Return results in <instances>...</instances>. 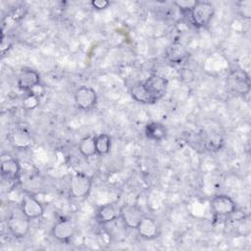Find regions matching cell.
I'll use <instances>...</instances> for the list:
<instances>
[{"instance_id":"cell-1","label":"cell","mask_w":251,"mask_h":251,"mask_svg":"<svg viewBox=\"0 0 251 251\" xmlns=\"http://www.w3.org/2000/svg\"><path fill=\"white\" fill-rule=\"evenodd\" d=\"M92 179L84 173H75L69 182V195L74 199H84L90 193Z\"/></svg>"},{"instance_id":"cell-2","label":"cell","mask_w":251,"mask_h":251,"mask_svg":"<svg viewBox=\"0 0 251 251\" xmlns=\"http://www.w3.org/2000/svg\"><path fill=\"white\" fill-rule=\"evenodd\" d=\"M191 23L196 27L207 26L215 15L214 6L207 1H196L189 12Z\"/></svg>"},{"instance_id":"cell-3","label":"cell","mask_w":251,"mask_h":251,"mask_svg":"<svg viewBox=\"0 0 251 251\" xmlns=\"http://www.w3.org/2000/svg\"><path fill=\"white\" fill-rule=\"evenodd\" d=\"M75 106L82 111H89L97 104V93L94 88L82 85L75 91L74 95Z\"/></svg>"},{"instance_id":"cell-4","label":"cell","mask_w":251,"mask_h":251,"mask_svg":"<svg viewBox=\"0 0 251 251\" xmlns=\"http://www.w3.org/2000/svg\"><path fill=\"white\" fill-rule=\"evenodd\" d=\"M211 209L216 217H227L236 210L234 200L226 194H217L210 201Z\"/></svg>"},{"instance_id":"cell-5","label":"cell","mask_w":251,"mask_h":251,"mask_svg":"<svg viewBox=\"0 0 251 251\" xmlns=\"http://www.w3.org/2000/svg\"><path fill=\"white\" fill-rule=\"evenodd\" d=\"M227 85L230 90L236 94H248L251 86L248 74L242 70L232 71L227 77Z\"/></svg>"},{"instance_id":"cell-6","label":"cell","mask_w":251,"mask_h":251,"mask_svg":"<svg viewBox=\"0 0 251 251\" xmlns=\"http://www.w3.org/2000/svg\"><path fill=\"white\" fill-rule=\"evenodd\" d=\"M75 231V225L71 219L62 218L58 220L51 229L52 236L62 242V243H68L72 237L74 236Z\"/></svg>"},{"instance_id":"cell-7","label":"cell","mask_w":251,"mask_h":251,"mask_svg":"<svg viewBox=\"0 0 251 251\" xmlns=\"http://www.w3.org/2000/svg\"><path fill=\"white\" fill-rule=\"evenodd\" d=\"M29 219L22 214H13L7 221V227L10 233L16 238L25 237L29 231Z\"/></svg>"},{"instance_id":"cell-8","label":"cell","mask_w":251,"mask_h":251,"mask_svg":"<svg viewBox=\"0 0 251 251\" xmlns=\"http://www.w3.org/2000/svg\"><path fill=\"white\" fill-rule=\"evenodd\" d=\"M143 213L136 205L125 204L120 208V219L125 226L135 229L143 218Z\"/></svg>"},{"instance_id":"cell-9","label":"cell","mask_w":251,"mask_h":251,"mask_svg":"<svg viewBox=\"0 0 251 251\" xmlns=\"http://www.w3.org/2000/svg\"><path fill=\"white\" fill-rule=\"evenodd\" d=\"M21 213L29 220H35L44 214V208L33 195L26 194L23 197L21 203Z\"/></svg>"},{"instance_id":"cell-10","label":"cell","mask_w":251,"mask_h":251,"mask_svg":"<svg viewBox=\"0 0 251 251\" xmlns=\"http://www.w3.org/2000/svg\"><path fill=\"white\" fill-rule=\"evenodd\" d=\"M143 83L156 101L160 100L165 95L168 88V80L158 74H152L145 79V81H143Z\"/></svg>"},{"instance_id":"cell-11","label":"cell","mask_w":251,"mask_h":251,"mask_svg":"<svg viewBox=\"0 0 251 251\" xmlns=\"http://www.w3.org/2000/svg\"><path fill=\"white\" fill-rule=\"evenodd\" d=\"M135 229L137 230L138 235L145 240L155 239L160 234L158 223L153 218L148 216H143Z\"/></svg>"},{"instance_id":"cell-12","label":"cell","mask_w":251,"mask_h":251,"mask_svg":"<svg viewBox=\"0 0 251 251\" xmlns=\"http://www.w3.org/2000/svg\"><path fill=\"white\" fill-rule=\"evenodd\" d=\"M39 83H40L39 74L36 71L31 69L22 70L17 78L18 87L25 92H28L30 89H32L34 86L38 85Z\"/></svg>"},{"instance_id":"cell-13","label":"cell","mask_w":251,"mask_h":251,"mask_svg":"<svg viewBox=\"0 0 251 251\" xmlns=\"http://www.w3.org/2000/svg\"><path fill=\"white\" fill-rule=\"evenodd\" d=\"M120 217V209L118 210L114 203H108L100 206L95 215L96 221L100 225H106L114 222Z\"/></svg>"},{"instance_id":"cell-14","label":"cell","mask_w":251,"mask_h":251,"mask_svg":"<svg viewBox=\"0 0 251 251\" xmlns=\"http://www.w3.org/2000/svg\"><path fill=\"white\" fill-rule=\"evenodd\" d=\"M130 95L136 102L142 104H154L156 103V99L151 95V93L147 90L143 82H136L130 87Z\"/></svg>"},{"instance_id":"cell-15","label":"cell","mask_w":251,"mask_h":251,"mask_svg":"<svg viewBox=\"0 0 251 251\" xmlns=\"http://www.w3.org/2000/svg\"><path fill=\"white\" fill-rule=\"evenodd\" d=\"M21 172V165L18 160L14 158H8L1 163V175L8 180H16Z\"/></svg>"},{"instance_id":"cell-16","label":"cell","mask_w":251,"mask_h":251,"mask_svg":"<svg viewBox=\"0 0 251 251\" xmlns=\"http://www.w3.org/2000/svg\"><path fill=\"white\" fill-rule=\"evenodd\" d=\"M11 143L17 149H26L31 146L33 139L31 134L25 129H17L11 134Z\"/></svg>"},{"instance_id":"cell-17","label":"cell","mask_w":251,"mask_h":251,"mask_svg":"<svg viewBox=\"0 0 251 251\" xmlns=\"http://www.w3.org/2000/svg\"><path fill=\"white\" fill-rule=\"evenodd\" d=\"M145 136L155 142H160L167 136V128L166 126L157 122L148 123L145 126Z\"/></svg>"},{"instance_id":"cell-18","label":"cell","mask_w":251,"mask_h":251,"mask_svg":"<svg viewBox=\"0 0 251 251\" xmlns=\"http://www.w3.org/2000/svg\"><path fill=\"white\" fill-rule=\"evenodd\" d=\"M187 50L185 49V47H183V45H181L180 43H173L166 52V56L168 58V60L172 63H176V64H179L180 62H182L186 56H187Z\"/></svg>"},{"instance_id":"cell-19","label":"cell","mask_w":251,"mask_h":251,"mask_svg":"<svg viewBox=\"0 0 251 251\" xmlns=\"http://www.w3.org/2000/svg\"><path fill=\"white\" fill-rule=\"evenodd\" d=\"M94 137L95 136H92V135L84 136L78 143V151L85 158H89L96 155Z\"/></svg>"},{"instance_id":"cell-20","label":"cell","mask_w":251,"mask_h":251,"mask_svg":"<svg viewBox=\"0 0 251 251\" xmlns=\"http://www.w3.org/2000/svg\"><path fill=\"white\" fill-rule=\"evenodd\" d=\"M95 139V148H96V154L103 156L110 152L112 141L111 137L106 133H100L94 137Z\"/></svg>"},{"instance_id":"cell-21","label":"cell","mask_w":251,"mask_h":251,"mask_svg":"<svg viewBox=\"0 0 251 251\" xmlns=\"http://www.w3.org/2000/svg\"><path fill=\"white\" fill-rule=\"evenodd\" d=\"M39 102H40V97L32 93L25 92V95L22 102V106L25 110H33L39 105Z\"/></svg>"},{"instance_id":"cell-22","label":"cell","mask_w":251,"mask_h":251,"mask_svg":"<svg viewBox=\"0 0 251 251\" xmlns=\"http://www.w3.org/2000/svg\"><path fill=\"white\" fill-rule=\"evenodd\" d=\"M238 13L239 15L246 20L251 18V1L243 0L238 3Z\"/></svg>"},{"instance_id":"cell-23","label":"cell","mask_w":251,"mask_h":251,"mask_svg":"<svg viewBox=\"0 0 251 251\" xmlns=\"http://www.w3.org/2000/svg\"><path fill=\"white\" fill-rule=\"evenodd\" d=\"M222 140L220 139V137H216L215 138H211L209 140L206 141V148H208L209 150H218L221 148V144H222Z\"/></svg>"},{"instance_id":"cell-24","label":"cell","mask_w":251,"mask_h":251,"mask_svg":"<svg viewBox=\"0 0 251 251\" xmlns=\"http://www.w3.org/2000/svg\"><path fill=\"white\" fill-rule=\"evenodd\" d=\"M196 1H178L175 2V5H176L180 10L190 12L192 7L195 5Z\"/></svg>"},{"instance_id":"cell-25","label":"cell","mask_w":251,"mask_h":251,"mask_svg":"<svg viewBox=\"0 0 251 251\" xmlns=\"http://www.w3.org/2000/svg\"><path fill=\"white\" fill-rule=\"evenodd\" d=\"M109 5H110V3L107 0H92L91 1V6L95 10H104Z\"/></svg>"},{"instance_id":"cell-26","label":"cell","mask_w":251,"mask_h":251,"mask_svg":"<svg viewBox=\"0 0 251 251\" xmlns=\"http://www.w3.org/2000/svg\"><path fill=\"white\" fill-rule=\"evenodd\" d=\"M28 92H29V93H32V94H34V95H36V96H38V97H41V96L44 94L45 90H44L43 86L39 83L38 85H36V86H34L32 89H30Z\"/></svg>"}]
</instances>
